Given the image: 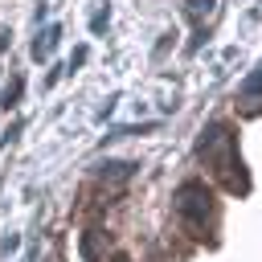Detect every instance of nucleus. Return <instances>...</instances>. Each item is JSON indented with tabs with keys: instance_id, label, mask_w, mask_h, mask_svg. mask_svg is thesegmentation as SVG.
<instances>
[{
	"instance_id": "f257e3e1",
	"label": "nucleus",
	"mask_w": 262,
	"mask_h": 262,
	"mask_svg": "<svg viewBox=\"0 0 262 262\" xmlns=\"http://www.w3.org/2000/svg\"><path fill=\"white\" fill-rule=\"evenodd\" d=\"M196 151L221 164V172L229 176V188H237V192H246V188H250L246 180H237V176H233V168H242V160H237V147H233V135H229V127H225V123H209V127L201 131V139H196Z\"/></svg>"
},
{
	"instance_id": "f03ea898",
	"label": "nucleus",
	"mask_w": 262,
	"mask_h": 262,
	"mask_svg": "<svg viewBox=\"0 0 262 262\" xmlns=\"http://www.w3.org/2000/svg\"><path fill=\"white\" fill-rule=\"evenodd\" d=\"M176 213H180L192 229H201L205 217L213 213V196H209V188H205L201 180H184V184L176 188Z\"/></svg>"
},
{
	"instance_id": "7ed1b4c3",
	"label": "nucleus",
	"mask_w": 262,
	"mask_h": 262,
	"mask_svg": "<svg viewBox=\"0 0 262 262\" xmlns=\"http://www.w3.org/2000/svg\"><path fill=\"white\" fill-rule=\"evenodd\" d=\"M57 41H61V25H49V29H45V33L33 41V49H29V53H33L37 61H45V57L57 49Z\"/></svg>"
},
{
	"instance_id": "20e7f679",
	"label": "nucleus",
	"mask_w": 262,
	"mask_h": 262,
	"mask_svg": "<svg viewBox=\"0 0 262 262\" xmlns=\"http://www.w3.org/2000/svg\"><path fill=\"white\" fill-rule=\"evenodd\" d=\"M131 172H135V164H127V160H106L98 168V176H111V180H127Z\"/></svg>"
},
{
	"instance_id": "39448f33",
	"label": "nucleus",
	"mask_w": 262,
	"mask_h": 262,
	"mask_svg": "<svg viewBox=\"0 0 262 262\" xmlns=\"http://www.w3.org/2000/svg\"><path fill=\"white\" fill-rule=\"evenodd\" d=\"M20 90H25V82H20V78H12V82L4 86V94H0V106H4V111H12V106L20 102Z\"/></svg>"
},
{
	"instance_id": "423d86ee",
	"label": "nucleus",
	"mask_w": 262,
	"mask_h": 262,
	"mask_svg": "<svg viewBox=\"0 0 262 262\" xmlns=\"http://www.w3.org/2000/svg\"><path fill=\"white\" fill-rule=\"evenodd\" d=\"M258 86H262V70H250V78H246V86H242V94H246L250 111H254V102H258Z\"/></svg>"
},
{
	"instance_id": "0eeeda50",
	"label": "nucleus",
	"mask_w": 262,
	"mask_h": 262,
	"mask_svg": "<svg viewBox=\"0 0 262 262\" xmlns=\"http://www.w3.org/2000/svg\"><path fill=\"white\" fill-rule=\"evenodd\" d=\"M184 12H188L192 20H201V16L213 12V0H184Z\"/></svg>"
},
{
	"instance_id": "6e6552de",
	"label": "nucleus",
	"mask_w": 262,
	"mask_h": 262,
	"mask_svg": "<svg viewBox=\"0 0 262 262\" xmlns=\"http://www.w3.org/2000/svg\"><path fill=\"white\" fill-rule=\"evenodd\" d=\"M106 25H111V12H106V8H98V12L90 16V29H94V33H102Z\"/></svg>"
},
{
	"instance_id": "1a4fd4ad",
	"label": "nucleus",
	"mask_w": 262,
	"mask_h": 262,
	"mask_svg": "<svg viewBox=\"0 0 262 262\" xmlns=\"http://www.w3.org/2000/svg\"><path fill=\"white\" fill-rule=\"evenodd\" d=\"M0 250H4V254H12V250H20V237H16V233H8V237L0 242Z\"/></svg>"
},
{
	"instance_id": "9d476101",
	"label": "nucleus",
	"mask_w": 262,
	"mask_h": 262,
	"mask_svg": "<svg viewBox=\"0 0 262 262\" xmlns=\"http://www.w3.org/2000/svg\"><path fill=\"white\" fill-rule=\"evenodd\" d=\"M16 135H20V123H12V127H8V131H4V139H0V147H8V143H12V139H16Z\"/></svg>"
},
{
	"instance_id": "9b49d317",
	"label": "nucleus",
	"mask_w": 262,
	"mask_h": 262,
	"mask_svg": "<svg viewBox=\"0 0 262 262\" xmlns=\"http://www.w3.org/2000/svg\"><path fill=\"white\" fill-rule=\"evenodd\" d=\"M8 41H12V37H8V33H0V49H8Z\"/></svg>"
},
{
	"instance_id": "f8f14e48",
	"label": "nucleus",
	"mask_w": 262,
	"mask_h": 262,
	"mask_svg": "<svg viewBox=\"0 0 262 262\" xmlns=\"http://www.w3.org/2000/svg\"><path fill=\"white\" fill-rule=\"evenodd\" d=\"M115 262H127V254H115Z\"/></svg>"
}]
</instances>
